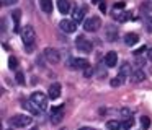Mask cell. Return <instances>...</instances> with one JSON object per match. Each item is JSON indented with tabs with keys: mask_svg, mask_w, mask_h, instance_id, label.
<instances>
[{
	"mask_svg": "<svg viewBox=\"0 0 152 130\" xmlns=\"http://www.w3.org/2000/svg\"><path fill=\"white\" fill-rule=\"evenodd\" d=\"M102 2H105V0H92V3H102Z\"/></svg>",
	"mask_w": 152,
	"mask_h": 130,
	"instance_id": "38",
	"label": "cell"
},
{
	"mask_svg": "<svg viewBox=\"0 0 152 130\" xmlns=\"http://www.w3.org/2000/svg\"><path fill=\"white\" fill-rule=\"evenodd\" d=\"M139 42V36L136 34V32H126L124 34V44L129 46V47H132V46H136Z\"/></svg>",
	"mask_w": 152,
	"mask_h": 130,
	"instance_id": "13",
	"label": "cell"
},
{
	"mask_svg": "<svg viewBox=\"0 0 152 130\" xmlns=\"http://www.w3.org/2000/svg\"><path fill=\"white\" fill-rule=\"evenodd\" d=\"M18 0H4V5L5 6H10V5H13V3H17Z\"/></svg>",
	"mask_w": 152,
	"mask_h": 130,
	"instance_id": "34",
	"label": "cell"
},
{
	"mask_svg": "<svg viewBox=\"0 0 152 130\" xmlns=\"http://www.w3.org/2000/svg\"><path fill=\"white\" fill-rule=\"evenodd\" d=\"M10 16H12V20H13V23H15L13 31H15V32H18V31H20V18H21V10H20V8L13 10Z\"/></svg>",
	"mask_w": 152,
	"mask_h": 130,
	"instance_id": "15",
	"label": "cell"
},
{
	"mask_svg": "<svg viewBox=\"0 0 152 130\" xmlns=\"http://www.w3.org/2000/svg\"><path fill=\"white\" fill-rule=\"evenodd\" d=\"M106 129L108 130H119V129H123V122H118V120H108V122H106Z\"/></svg>",
	"mask_w": 152,
	"mask_h": 130,
	"instance_id": "19",
	"label": "cell"
},
{
	"mask_svg": "<svg viewBox=\"0 0 152 130\" xmlns=\"http://www.w3.org/2000/svg\"><path fill=\"white\" fill-rule=\"evenodd\" d=\"M8 65H10L12 70H15V68L18 67V60H17L15 57H10V58H8Z\"/></svg>",
	"mask_w": 152,
	"mask_h": 130,
	"instance_id": "29",
	"label": "cell"
},
{
	"mask_svg": "<svg viewBox=\"0 0 152 130\" xmlns=\"http://www.w3.org/2000/svg\"><path fill=\"white\" fill-rule=\"evenodd\" d=\"M43 57L46 58L49 64H54V65L61 62V54H59V51H57L56 47H46L44 52H43Z\"/></svg>",
	"mask_w": 152,
	"mask_h": 130,
	"instance_id": "6",
	"label": "cell"
},
{
	"mask_svg": "<svg viewBox=\"0 0 152 130\" xmlns=\"http://www.w3.org/2000/svg\"><path fill=\"white\" fill-rule=\"evenodd\" d=\"M123 8H124V2H116V3H115V12L123 10Z\"/></svg>",
	"mask_w": 152,
	"mask_h": 130,
	"instance_id": "33",
	"label": "cell"
},
{
	"mask_svg": "<svg viewBox=\"0 0 152 130\" xmlns=\"http://www.w3.org/2000/svg\"><path fill=\"white\" fill-rule=\"evenodd\" d=\"M145 62H147V57H142V55H136L134 57V65L139 68H144Z\"/></svg>",
	"mask_w": 152,
	"mask_h": 130,
	"instance_id": "22",
	"label": "cell"
},
{
	"mask_svg": "<svg viewBox=\"0 0 152 130\" xmlns=\"http://www.w3.org/2000/svg\"><path fill=\"white\" fill-rule=\"evenodd\" d=\"M118 64V54H116L115 51H110L108 54L105 55V65L106 67H115V65Z\"/></svg>",
	"mask_w": 152,
	"mask_h": 130,
	"instance_id": "11",
	"label": "cell"
},
{
	"mask_svg": "<svg viewBox=\"0 0 152 130\" xmlns=\"http://www.w3.org/2000/svg\"><path fill=\"white\" fill-rule=\"evenodd\" d=\"M21 39H23L25 46H33L34 39H36V31H34L33 26H25L23 31H21Z\"/></svg>",
	"mask_w": 152,
	"mask_h": 130,
	"instance_id": "4",
	"label": "cell"
},
{
	"mask_svg": "<svg viewBox=\"0 0 152 130\" xmlns=\"http://www.w3.org/2000/svg\"><path fill=\"white\" fill-rule=\"evenodd\" d=\"M145 72L144 70H141V68H136V70H132V73H131V81L132 83H141V81H144L145 80Z\"/></svg>",
	"mask_w": 152,
	"mask_h": 130,
	"instance_id": "10",
	"label": "cell"
},
{
	"mask_svg": "<svg viewBox=\"0 0 152 130\" xmlns=\"http://www.w3.org/2000/svg\"><path fill=\"white\" fill-rule=\"evenodd\" d=\"M77 130H95V129H92V127H80V129H77Z\"/></svg>",
	"mask_w": 152,
	"mask_h": 130,
	"instance_id": "37",
	"label": "cell"
},
{
	"mask_svg": "<svg viewBox=\"0 0 152 130\" xmlns=\"http://www.w3.org/2000/svg\"><path fill=\"white\" fill-rule=\"evenodd\" d=\"M132 125H134V119H132V117L131 119H124V122H123V129L128 130V129H131Z\"/></svg>",
	"mask_w": 152,
	"mask_h": 130,
	"instance_id": "28",
	"label": "cell"
},
{
	"mask_svg": "<svg viewBox=\"0 0 152 130\" xmlns=\"http://www.w3.org/2000/svg\"><path fill=\"white\" fill-rule=\"evenodd\" d=\"M64 119V106H57V107H53L51 109V124L57 125L61 124Z\"/></svg>",
	"mask_w": 152,
	"mask_h": 130,
	"instance_id": "8",
	"label": "cell"
},
{
	"mask_svg": "<svg viewBox=\"0 0 152 130\" xmlns=\"http://www.w3.org/2000/svg\"><path fill=\"white\" fill-rule=\"evenodd\" d=\"M66 64H67V67L72 68V70H79V68H83V70H85V68L90 67L87 58H79V57H69Z\"/></svg>",
	"mask_w": 152,
	"mask_h": 130,
	"instance_id": "3",
	"label": "cell"
},
{
	"mask_svg": "<svg viewBox=\"0 0 152 130\" xmlns=\"http://www.w3.org/2000/svg\"><path fill=\"white\" fill-rule=\"evenodd\" d=\"M83 16H85V10H83V8H79V6H77V8L72 12V20L75 23H82L83 21Z\"/></svg>",
	"mask_w": 152,
	"mask_h": 130,
	"instance_id": "17",
	"label": "cell"
},
{
	"mask_svg": "<svg viewBox=\"0 0 152 130\" xmlns=\"http://www.w3.org/2000/svg\"><path fill=\"white\" fill-rule=\"evenodd\" d=\"M100 26H102V21H100L98 16H90L83 21V29L87 32H96L100 29Z\"/></svg>",
	"mask_w": 152,
	"mask_h": 130,
	"instance_id": "5",
	"label": "cell"
},
{
	"mask_svg": "<svg viewBox=\"0 0 152 130\" xmlns=\"http://www.w3.org/2000/svg\"><path fill=\"white\" fill-rule=\"evenodd\" d=\"M10 124L13 127H17V129H23V127L31 124V117L26 116V114H15V116H12Z\"/></svg>",
	"mask_w": 152,
	"mask_h": 130,
	"instance_id": "1",
	"label": "cell"
},
{
	"mask_svg": "<svg viewBox=\"0 0 152 130\" xmlns=\"http://www.w3.org/2000/svg\"><path fill=\"white\" fill-rule=\"evenodd\" d=\"M131 12H121V13H118L116 15V20H118L119 23H126V21H129L131 20Z\"/></svg>",
	"mask_w": 152,
	"mask_h": 130,
	"instance_id": "20",
	"label": "cell"
},
{
	"mask_svg": "<svg viewBox=\"0 0 152 130\" xmlns=\"http://www.w3.org/2000/svg\"><path fill=\"white\" fill-rule=\"evenodd\" d=\"M31 130H38V127H33V129H31Z\"/></svg>",
	"mask_w": 152,
	"mask_h": 130,
	"instance_id": "39",
	"label": "cell"
},
{
	"mask_svg": "<svg viewBox=\"0 0 152 130\" xmlns=\"http://www.w3.org/2000/svg\"><path fill=\"white\" fill-rule=\"evenodd\" d=\"M119 73H121V75H124V77H126V75H129V77H131V73H132V72H131V67H129V64H128V62H124V64L121 65V70H119Z\"/></svg>",
	"mask_w": 152,
	"mask_h": 130,
	"instance_id": "25",
	"label": "cell"
},
{
	"mask_svg": "<svg viewBox=\"0 0 152 130\" xmlns=\"http://www.w3.org/2000/svg\"><path fill=\"white\" fill-rule=\"evenodd\" d=\"M145 57H147V60H149V62H152V47L147 51V55H145Z\"/></svg>",
	"mask_w": 152,
	"mask_h": 130,
	"instance_id": "35",
	"label": "cell"
},
{
	"mask_svg": "<svg viewBox=\"0 0 152 130\" xmlns=\"http://www.w3.org/2000/svg\"><path fill=\"white\" fill-rule=\"evenodd\" d=\"M57 8L62 15H67L70 12V0H57Z\"/></svg>",
	"mask_w": 152,
	"mask_h": 130,
	"instance_id": "16",
	"label": "cell"
},
{
	"mask_svg": "<svg viewBox=\"0 0 152 130\" xmlns=\"http://www.w3.org/2000/svg\"><path fill=\"white\" fill-rule=\"evenodd\" d=\"M75 47L79 49L80 52H83V54H88V52H92L93 44H92V41H87L83 36H79V38L75 39Z\"/></svg>",
	"mask_w": 152,
	"mask_h": 130,
	"instance_id": "7",
	"label": "cell"
},
{
	"mask_svg": "<svg viewBox=\"0 0 152 130\" xmlns=\"http://www.w3.org/2000/svg\"><path fill=\"white\" fill-rule=\"evenodd\" d=\"M48 96L51 98V99H57V98L61 96V84L59 83H53L49 86V91H48Z\"/></svg>",
	"mask_w": 152,
	"mask_h": 130,
	"instance_id": "14",
	"label": "cell"
},
{
	"mask_svg": "<svg viewBox=\"0 0 152 130\" xmlns=\"http://www.w3.org/2000/svg\"><path fill=\"white\" fill-rule=\"evenodd\" d=\"M124 78H126L124 75L118 73V75H116V77L111 80V86H113V88H116V86H121V84L124 83Z\"/></svg>",
	"mask_w": 152,
	"mask_h": 130,
	"instance_id": "21",
	"label": "cell"
},
{
	"mask_svg": "<svg viewBox=\"0 0 152 130\" xmlns=\"http://www.w3.org/2000/svg\"><path fill=\"white\" fill-rule=\"evenodd\" d=\"M119 114H121L123 117H126V119H131L132 114H134V109H131V107H123V109L119 110Z\"/></svg>",
	"mask_w": 152,
	"mask_h": 130,
	"instance_id": "24",
	"label": "cell"
},
{
	"mask_svg": "<svg viewBox=\"0 0 152 130\" xmlns=\"http://www.w3.org/2000/svg\"><path fill=\"white\" fill-rule=\"evenodd\" d=\"M139 122H141V125H142V129H149V127H151V119H149L147 116H142L141 119H139Z\"/></svg>",
	"mask_w": 152,
	"mask_h": 130,
	"instance_id": "27",
	"label": "cell"
},
{
	"mask_svg": "<svg viewBox=\"0 0 152 130\" xmlns=\"http://www.w3.org/2000/svg\"><path fill=\"white\" fill-rule=\"evenodd\" d=\"M95 73V68H92V67H88V68H85V72H83V75H85L87 78H90L92 75Z\"/></svg>",
	"mask_w": 152,
	"mask_h": 130,
	"instance_id": "31",
	"label": "cell"
},
{
	"mask_svg": "<svg viewBox=\"0 0 152 130\" xmlns=\"http://www.w3.org/2000/svg\"><path fill=\"white\" fill-rule=\"evenodd\" d=\"M149 49H145V46H142V47H139L137 51H134V57L136 55H141V54H144V52H147Z\"/></svg>",
	"mask_w": 152,
	"mask_h": 130,
	"instance_id": "32",
	"label": "cell"
},
{
	"mask_svg": "<svg viewBox=\"0 0 152 130\" xmlns=\"http://www.w3.org/2000/svg\"><path fill=\"white\" fill-rule=\"evenodd\" d=\"M105 31H106V41L115 42L116 39H118V29H116L113 25H108V26H106Z\"/></svg>",
	"mask_w": 152,
	"mask_h": 130,
	"instance_id": "12",
	"label": "cell"
},
{
	"mask_svg": "<svg viewBox=\"0 0 152 130\" xmlns=\"http://www.w3.org/2000/svg\"><path fill=\"white\" fill-rule=\"evenodd\" d=\"M144 25H145V29H147V32H152V15H145Z\"/></svg>",
	"mask_w": 152,
	"mask_h": 130,
	"instance_id": "26",
	"label": "cell"
},
{
	"mask_svg": "<svg viewBox=\"0 0 152 130\" xmlns=\"http://www.w3.org/2000/svg\"><path fill=\"white\" fill-rule=\"evenodd\" d=\"M8 130H10V129H8Z\"/></svg>",
	"mask_w": 152,
	"mask_h": 130,
	"instance_id": "41",
	"label": "cell"
},
{
	"mask_svg": "<svg viewBox=\"0 0 152 130\" xmlns=\"http://www.w3.org/2000/svg\"><path fill=\"white\" fill-rule=\"evenodd\" d=\"M100 10H102V13H105V12H106V5H105V2L100 3Z\"/></svg>",
	"mask_w": 152,
	"mask_h": 130,
	"instance_id": "36",
	"label": "cell"
},
{
	"mask_svg": "<svg viewBox=\"0 0 152 130\" xmlns=\"http://www.w3.org/2000/svg\"><path fill=\"white\" fill-rule=\"evenodd\" d=\"M17 83L18 84H25V75H23V72H17Z\"/></svg>",
	"mask_w": 152,
	"mask_h": 130,
	"instance_id": "30",
	"label": "cell"
},
{
	"mask_svg": "<svg viewBox=\"0 0 152 130\" xmlns=\"http://www.w3.org/2000/svg\"><path fill=\"white\" fill-rule=\"evenodd\" d=\"M62 130H66V129H62Z\"/></svg>",
	"mask_w": 152,
	"mask_h": 130,
	"instance_id": "40",
	"label": "cell"
},
{
	"mask_svg": "<svg viewBox=\"0 0 152 130\" xmlns=\"http://www.w3.org/2000/svg\"><path fill=\"white\" fill-rule=\"evenodd\" d=\"M59 28H61V31L67 32V34H72L77 29V23L74 21V20H61Z\"/></svg>",
	"mask_w": 152,
	"mask_h": 130,
	"instance_id": "9",
	"label": "cell"
},
{
	"mask_svg": "<svg viewBox=\"0 0 152 130\" xmlns=\"http://www.w3.org/2000/svg\"><path fill=\"white\" fill-rule=\"evenodd\" d=\"M39 6L44 13H48V15L53 13V0H39Z\"/></svg>",
	"mask_w": 152,
	"mask_h": 130,
	"instance_id": "18",
	"label": "cell"
},
{
	"mask_svg": "<svg viewBox=\"0 0 152 130\" xmlns=\"http://www.w3.org/2000/svg\"><path fill=\"white\" fill-rule=\"evenodd\" d=\"M23 106H25V107H26V109H28V110H30V112H31V114H33V116H38V114H39V109H38V107H36V106H34V104H33V103H31V101H30V103H25V104H23Z\"/></svg>",
	"mask_w": 152,
	"mask_h": 130,
	"instance_id": "23",
	"label": "cell"
},
{
	"mask_svg": "<svg viewBox=\"0 0 152 130\" xmlns=\"http://www.w3.org/2000/svg\"><path fill=\"white\" fill-rule=\"evenodd\" d=\"M31 103H33L39 110H44L48 107V96L44 93H41V91H34V93L31 94Z\"/></svg>",
	"mask_w": 152,
	"mask_h": 130,
	"instance_id": "2",
	"label": "cell"
}]
</instances>
